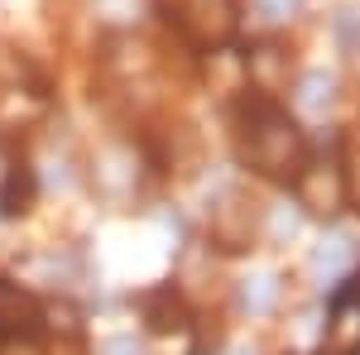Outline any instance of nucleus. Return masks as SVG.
<instances>
[{"mask_svg":"<svg viewBox=\"0 0 360 355\" xmlns=\"http://www.w3.org/2000/svg\"><path fill=\"white\" fill-rule=\"evenodd\" d=\"M39 331H44V302L0 273V336H39Z\"/></svg>","mask_w":360,"mask_h":355,"instance_id":"nucleus-7","label":"nucleus"},{"mask_svg":"<svg viewBox=\"0 0 360 355\" xmlns=\"http://www.w3.org/2000/svg\"><path fill=\"white\" fill-rule=\"evenodd\" d=\"M255 5H259L264 20H288V15L298 10V0H255Z\"/></svg>","mask_w":360,"mask_h":355,"instance_id":"nucleus-15","label":"nucleus"},{"mask_svg":"<svg viewBox=\"0 0 360 355\" xmlns=\"http://www.w3.org/2000/svg\"><path fill=\"white\" fill-rule=\"evenodd\" d=\"M293 192H298V207L312 212V217H336L346 207L341 197V173L332 164H303L298 178H293Z\"/></svg>","mask_w":360,"mask_h":355,"instance_id":"nucleus-6","label":"nucleus"},{"mask_svg":"<svg viewBox=\"0 0 360 355\" xmlns=\"http://www.w3.org/2000/svg\"><path fill=\"white\" fill-rule=\"evenodd\" d=\"M336 96V77L332 72H307L303 82H298V101H303L307 110H327Z\"/></svg>","mask_w":360,"mask_h":355,"instance_id":"nucleus-10","label":"nucleus"},{"mask_svg":"<svg viewBox=\"0 0 360 355\" xmlns=\"http://www.w3.org/2000/svg\"><path fill=\"white\" fill-rule=\"evenodd\" d=\"M332 29H336V39H341V49H346V53H360V5L341 10Z\"/></svg>","mask_w":360,"mask_h":355,"instance_id":"nucleus-13","label":"nucleus"},{"mask_svg":"<svg viewBox=\"0 0 360 355\" xmlns=\"http://www.w3.org/2000/svg\"><path fill=\"white\" fill-rule=\"evenodd\" d=\"M135 307H139V322L154 331V336H183V331H193V322H197L178 283L144 288V293L135 298Z\"/></svg>","mask_w":360,"mask_h":355,"instance_id":"nucleus-5","label":"nucleus"},{"mask_svg":"<svg viewBox=\"0 0 360 355\" xmlns=\"http://www.w3.org/2000/svg\"><path fill=\"white\" fill-rule=\"evenodd\" d=\"M322 355H360V273L332 293V317L322 331Z\"/></svg>","mask_w":360,"mask_h":355,"instance_id":"nucleus-4","label":"nucleus"},{"mask_svg":"<svg viewBox=\"0 0 360 355\" xmlns=\"http://www.w3.org/2000/svg\"><path fill=\"white\" fill-rule=\"evenodd\" d=\"M0 355H44L34 336H0Z\"/></svg>","mask_w":360,"mask_h":355,"instance_id":"nucleus-14","label":"nucleus"},{"mask_svg":"<svg viewBox=\"0 0 360 355\" xmlns=\"http://www.w3.org/2000/svg\"><path fill=\"white\" fill-rule=\"evenodd\" d=\"M341 197H346V207L360 212V149H346V159H341Z\"/></svg>","mask_w":360,"mask_h":355,"instance_id":"nucleus-12","label":"nucleus"},{"mask_svg":"<svg viewBox=\"0 0 360 355\" xmlns=\"http://www.w3.org/2000/svg\"><path fill=\"white\" fill-rule=\"evenodd\" d=\"M259 231V202L240 188H221L207 207V240L221 254H245Z\"/></svg>","mask_w":360,"mask_h":355,"instance_id":"nucleus-3","label":"nucleus"},{"mask_svg":"<svg viewBox=\"0 0 360 355\" xmlns=\"http://www.w3.org/2000/svg\"><path fill=\"white\" fill-rule=\"evenodd\" d=\"M168 25L178 29L197 53H217L240 34V5L236 0H173Z\"/></svg>","mask_w":360,"mask_h":355,"instance_id":"nucleus-2","label":"nucleus"},{"mask_svg":"<svg viewBox=\"0 0 360 355\" xmlns=\"http://www.w3.org/2000/svg\"><path fill=\"white\" fill-rule=\"evenodd\" d=\"M274 302H278V278L274 273H259V278L245 283V307L250 312H269Z\"/></svg>","mask_w":360,"mask_h":355,"instance_id":"nucleus-11","label":"nucleus"},{"mask_svg":"<svg viewBox=\"0 0 360 355\" xmlns=\"http://www.w3.org/2000/svg\"><path fill=\"white\" fill-rule=\"evenodd\" d=\"M34 202H39V173L25 159H15V164L5 168V178H0V217L20 221L34 212Z\"/></svg>","mask_w":360,"mask_h":355,"instance_id":"nucleus-9","label":"nucleus"},{"mask_svg":"<svg viewBox=\"0 0 360 355\" xmlns=\"http://www.w3.org/2000/svg\"><path fill=\"white\" fill-rule=\"evenodd\" d=\"M236 130H240V159L269 183H293L298 168L307 164V135L298 130V120L283 106H274V96H250L236 110Z\"/></svg>","mask_w":360,"mask_h":355,"instance_id":"nucleus-1","label":"nucleus"},{"mask_svg":"<svg viewBox=\"0 0 360 355\" xmlns=\"http://www.w3.org/2000/svg\"><path fill=\"white\" fill-rule=\"evenodd\" d=\"M106 355H144V351H139L130 336H115V341H106Z\"/></svg>","mask_w":360,"mask_h":355,"instance_id":"nucleus-16","label":"nucleus"},{"mask_svg":"<svg viewBox=\"0 0 360 355\" xmlns=\"http://www.w3.org/2000/svg\"><path fill=\"white\" fill-rule=\"evenodd\" d=\"M245 72H250V86L259 96H278V91H288V82H293V58H288V49H278V44H259V49L245 53Z\"/></svg>","mask_w":360,"mask_h":355,"instance_id":"nucleus-8","label":"nucleus"}]
</instances>
